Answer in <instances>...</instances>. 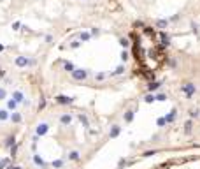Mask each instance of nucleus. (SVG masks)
I'll use <instances>...</instances> for the list:
<instances>
[{"label":"nucleus","instance_id":"f257e3e1","mask_svg":"<svg viewBox=\"0 0 200 169\" xmlns=\"http://www.w3.org/2000/svg\"><path fill=\"white\" fill-rule=\"evenodd\" d=\"M70 78L74 81H77V83H81V81H86L90 78V71L88 69H79V67H76V71L70 74Z\"/></svg>","mask_w":200,"mask_h":169},{"label":"nucleus","instance_id":"f03ea898","mask_svg":"<svg viewBox=\"0 0 200 169\" xmlns=\"http://www.w3.org/2000/svg\"><path fill=\"white\" fill-rule=\"evenodd\" d=\"M33 60L32 58H28V57H23V55H18V57L14 58V65L16 67H19V69H25V67H32L33 65Z\"/></svg>","mask_w":200,"mask_h":169},{"label":"nucleus","instance_id":"7ed1b4c3","mask_svg":"<svg viewBox=\"0 0 200 169\" xmlns=\"http://www.w3.org/2000/svg\"><path fill=\"white\" fill-rule=\"evenodd\" d=\"M181 92L184 94V97H186V99H193V95L197 94V86H195V83H191V81L184 83V84L181 86Z\"/></svg>","mask_w":200,"mask_h":169},{"label":"nucleus","instance_id":"20e7f679","mask_svg":"<svg viewBox=\"0 0 200 169\" xmlns=\"http://www.w3.org/2000/svg\"><path fill=\"white\" fill-rule=\"evenodd\" d=\"M54 102H56V104H62V106H69V104L74 102V99H72V97H67V95H56V97H54Z\"/></svg>","mask_w":200,"mask_h":169},{"label":"nucleus","instance_id":"39448f33","mask_svg":"<svg viewBox=\"0 0 200 169\" xmlns=\"http://www.w3.org/2000/svg\"><path fill=\"white\" fill-rule=\"evenodd\" d=\"M58 120H60V125H63V127H67V125H70V123H72V120H74V116H72L70 113H62Z\"/></svg>","mask_w":200,"mask_h":169},{"label":"nucleus","instance_id":"423d86ee","mask_svg":"<svg viewBox=\"0 0 200 169\" xmlns=\"http://www.w3.org/2000/svg\"><path fill=\"white\" fill-rule=\"evenodd\" d=\"M48 130H49V123H48V122H42V123L37 125L35 134H37V136H46V134H48Z\"/></svg>","mask_w":200,"mask_h":169},{"label":"nucleus","instance_id":"0eeeda50","mask_svg":"<svg viewBox=\"0 0 200 169\" xmlns=\"http://www.w3.org/2000/svg\"><path fill=\"white\" fill-rule=\"evenodd\" d=\"M11 97H13L14 101H16V102H19V104H23L25 101H27V97H25V94H23L21 90H13Z\"/></svg>","mask_w":200,"mask_h":169},{"label":"nucleus","instance_id":"6e6552de","mask_svg":"<svg viewBox=\"0 0 200 169\" xmlns=\"http://www.w3.org/2000/svg\"><path fill=\"white\" fill-rule=\"evenodd\" d=\"M5 107L9 109L11 113H14V111H18V107H19V102H16L13 97H9L7 101H5Z\"/></svg>","mask_w":200,"mask_h":169},{"label":"nucleus","instance_id":"1a4fd4ad","mask_svg":"<svg viewBox=\"0 0 200 169\" xmlns=\"http://www.w3.org/2000/svg\"><path fill=\"white\" fill-rule=\"evenodd\" d=\"M81 159V151L79 150H70L69 153H67V160L69 162H76V160Z\"/></svg>","mask_w":200,"mask_h":169},{"label":"nucleus","instance_id":"9d476101","mask_svg":"<svg viewBox=\"0 0 200 169\" xmlns=\"http://www.w3.org/2000/svg\"><path fill=\"white\" fill-rule=\"evenodd\" d=\"M120 134H121V127H120L118 123H114V125L111 127V130H109V138L114 139V138H118Z\"/></svg>","mask_w":200,"mask_h":169},{"label":"nucleus","instance_id":"9b49d317","mask_svg":"<svg viewBox=\"0 0 200 169\" xmlns=\"http://www.w3.org/2000/svg\"><path fill=\"white\" fill-rule=\"evenodd\" d=\"M9 120L13 122L14 125H18V123H21V122H23V116H21V113H19V111H14V113H11Z\"/></svg>","mask_w":200,"mask_h":169},{"label":"nucleus","instance_id":"f8f14e48","mask_svg":"<svg viewBox=\"0 0 200 169\" xmlns=\"http://www.w3.org/2000/svg\"><path fill=\"white\" fill-rule=\"evenodd\" d=\"M9 118H11V111L7 109V107L0 109V122H7Z\"/></svg>","mask_w":200,"mask_h":169},{"label":"nucleus","instance_id":"ddd939ff","mask_svg":"<svg viewBox=\"0 0 200 169\" xmlns=\"http://www.w3.org/2000/svg\"><path fill=\"white\" fill-rule=\"evenodd\" d=\"M193 132V120H186L184 122V134H188V136H190V134Z\"/></svg>","mask_w":200,"mask_h":169},{"label":"nucleus","instance_id":"4468645a","mask_svg":"<svg viewBox=\"0 0 200 169\" xmlns=\"http://www.w3.org/2000/svg\"><path fill=\"white\" fill-rule=\"evenodd\" d=\"M63 166H65V160L63 159H58V160H53V162H51V167L53 169H63Z\"/></svg>","mask_w":200,"mask_h":169},{"label":"nucleus","instance_id":"2eb2a0df","mask_svg":"<svg viewBox=\"0 0 200 169\" xmlns=\"http://www.w3.org/2000/svg\"><path fill=\"white\" fill-rule=\"evenodd\" d=\"M133 116H135V109H128V111L125 113V122H126V123H132Z\"/></svg>","mask_w":200,"mask_h":169},{"label":"nucleus","instance_id":"dca6fc26","mask_svg":"<svg viewBox=\"0 0 200 169\" xmlns=\"http://www.w3.org/2000/svg\"><path fill=\"white\" fill-rule=\"evenodd\" d=\"M169 19H156V23H155V25H156V28H162V30H163V28H167V27H169Z\"/></svg>","mask_w":200,"mask_h":169},{"label":"nucleus","instance_id":"f3484780","mask_svg":"<svg viewBox=\"0 0 200 169\" xmlns=\"http://www.w3.org/2000/svg\"><path fill=\"white\" fill-rule=\"evenodd\" d=\"M165 118H167V123H172V122L177 118V109H172V111H170L169 115L165 116Z\"/></svg>","mask_w":200,"mask_h":169},{"label":"nucleus","instance_id":"a211bd4d","mask_svg":"<svg viewBox=\"0 0 200 169\" xmlns=\"http://www.w3.org/2000/svg\"><path fill=\"white\" fill-rule=\"evenodd\" d=\"M90 39H91V34H90V32H81V34H79V41H81V42H88Z\"/></svg>","mask_w":200,"mask_h":169},{"label":"nucleus","instance_id":"6ab92c4d","mask_svg":"<svg viewBox=\"0 0 200 169\" xmlns=\"http://www.w3.org/2000/svg\"><path fill=\"white\" fill-rule=\"evenodd\" d=\"M33 164H35L37 167H46V162L40 159L39 155H33Z\"/></svg>","mask_w":200,"mask_h":169},{"label":"nucleus","instance_id":"aec40b11","mask_svg":"<svg viewBox=\"0 0 200 169\" xmlns=\"http://www.w3.org/2000/svg\"><path fill=\"white\" fill-rule=\"evenodd\" d=\"M121 74H125V65H118L114 71L111 72V76H121Z\"/></svg>","mask_w":200,"mask_h":169},{"label":"nucleus","instance_id":"412c9836","mask_svg":"<svg viewBox=\"0 0 200 169\" xmlns=\"http://www.w3.org/2000/svg\"><path fill=\"white\" fill-rule=\"evenodd\" d=\"M63 69H65L67 72H70V74H72L74 71H76V67H74V63H70V62H63Z\"/></svg>","mask_w":200,"mask_h":169},{"label":"nucleus","instance_id":"4be33fe9","mask_svg":"<svg viewBox=\"0 0 200 169\" xmlns=\"http://www.w3.org/2000/svg\"><path fill=\"white\" fill-rule=\"evenodd\" d=\"M79 122L83 125H85V127H90V122H88V116L85 115V113H79Z\"/></svg>","mask_w":200,"mask_h":169},{"label":"nucleus","instance_id":"5701e85b","mask_svg":"<svg viewBox=\"0 0 200 169\" xmlns=\"http://www.w3.org/2000/svg\"><path fill=\"white\" fill-rule=\"evenodd\" d=\"M162 86V83H158V81H155V83H151L149 84V86H147V90H149V92H155V90H158Z\"/></svg>","mask_w":200,"mask_h":169},{"label":"nucleus","instance_id":"b1692460","mask_svg":"<svg viewBox=\"0 0 200 169\" xmlns=\"http://www.w3.org/2000/svg\"><path fill=\"white\" fill-rule=\"evenodd\" d=\"M120 44H121V48H125V49H126V48L130 46V41L126 39V37H120Z\"/></svg>","mask_w":200,"mask_h":169},{"label":"nucleus","instance_id":"393cba45","mask_svg":"<svg viewBox=\"0 0 200 169\" xmlns=\"http://www.w3.org/2000/svg\"><path fill=\"white\" fill-rule=\"evenodd\" d=\"M105 78H107L105 72H97L95 74V81H105Z\"/></svg>","mask_w":200,"mask_h":169},{"label":"nucleus","instance_id":"a878e982","mask_svg":"<svg viewBox=\"0 0 200 169\" xmlns=\"http://www.w3.org/2000/svg\"><path fill=\"white\" fill-rule=\"evenodd\" d=\"M7 90L4 88V86H0V101H7Z\"/></svg>","mask_w":200,"mask_h":169},{"label":"nucleus","instance_id":"bb28decb","mask_svg":"<svg viewBox=\"0 0 200 169\" xmlns=\"http://www.w3.org/2000/svg\"><path fill=\"white\" fill-rule=\"evenodd\" d=\"M200 116V111L197 109V107H193V109H190V118L193 120V118H198Z\"/></svg>","mask_w":200,"mask_h":169},{"label":"nucleus","instance_id":"cd10ccee","mask_svg":"<svg viewBox=\"0 0 200 169\" xmlns=\"http://www.w3.org/2000/svg\"><path fill=\"white\" fill-rule=\"evenodd\" d=\"M53 41H54V35H51V34H46V35H44V42H46V44H51Z\"/></svg>","mask_w":200,"mask_h":169},{"label":"nucleus","instance_id":"c85d7f7f","mask_svg":"<svg viewBox=\"0 0 200 169\" xmlns=\"http://www.w3.org/2000/svg\"><path fill=\"white\" fill-rule=\"evenodd\" d=\"M144 101H146V102H155V101H156V95H153V94H147L146 97H144Z\"/></svg>","mask_w":200,"mask_h":169},{"label":"nucleus","instance_id":"c756f323","mask_svg":"<svg viewBox=\"0 0 200 169\" xmlns=\"http://www.w3.org/2000/svg\"><path fill=\"white\" fill-rule=\"evenodd\" d=\"M90 34H91V37H98V35H100V28L93 27V28H91V32H90Z\"/></svg>","mask_w":200,"mask_h":169},{"label":"nucleus","instance_id":"7c9ffc66","mask_svg":"<svg viewBox=\"0 0 200 169\" xmlns=\"http://www.w3.org/2000/svg\"><path fill=\"white\" fill-rule=\"evenodd\" d=\"M121 60H123V62H126V60H128V51H126V49H123V51H121Z\"/></svg>","mask_w":200,"mask_h":169},{"label":"nucleus","instance_id":"2f4dec72","mask_svg":"<svg viewBox=\"0 0 200 169\" xmlns=\"http://www.w3.org/2000/svg\"><path fill=\"white\" fill-rule=\"evenodd\" d=\"M81 44H83L81 41H74V42H72V44H70V48H72V49H77V48H79Z\"/></svg>","mask_w":200,"mask_h":169},{"label":"nucleus","instance_id":"473e14b6","mask_svg":"<svg viewBox=\"0 0 200 169\" xmlns=\"http://www.w3.org/2000/svg\"><path fill=\"white\" fill-rule=\"evenodd\" d=\"M156 123H158V127H163V125L167 123V118H158V120H156Z\"/></svg>","mask_w":200,"mask_h":169},{"label":"nucleus","instance_id":"72a5a7b5","mask_svg":"<svg viewBox=\"0 0 200 169\" xmlns=\"http://www.w3.org/2000/svg\"><path fill=\"white\" fill-rule=\"evenodd\" d=\"M13 144H14V138H7V139H5V146H7V148L13 146Z\"/></svg>","mask_w":200,"mask_h":169},{"label":"nucleus","instance_id":"f704fd0d","mask_svg":"<svg viewBox=\"0 0 200 169\" xmlns=\"http://www.w3.org/2000/svg\"><path fill=\"white\" fill-rule=\"evenodd\" d=\"M162 41H163V44H169V35L162 32Z\"/></svg>","mask_w":200,"mask_h":169},{"label":"nucleus","instance_id":"c9c22d12","mask_svg":"<svg viewBox=\"0 0 200 169\" xmlns=\"http://www.w3.org/2000/svg\"><path fill=\"white\" fill-rule=\"evenodd\" d=\"M155 153H156V150H147V151H144V157H151Z\"/></svg>","mask_w":200,"mask_h":169},{"label":"nucleus","instance_id":"e433bc0d","mask_svg":"<svg viewBox=\"0 0 200 169\" xmlns=\"http://www.w3.org/2000/svg\"><path fill=\"white\" fill-rule=\"evenodd\" d=\"M156 101H167V95H165V94H158V95H156Z\"/></svg>","mask_w":200,"mask_h":169},{"label":"nucleus","instance_id":"4c0bfd02","mask_svg":"<svg viewBox=\"0 0 200 169\" xmlns=\"http://www.w3.org/2000/svg\"><path fill=\"white\" fill-rule=\"evenodd\" d=\"M19 27H21V23H19V21H14L13 23V30H19Z\"/></svg>","mask_w":200,"mask_h":169},{"label":"nucleus","instance_id":"58836bf2","mask_svg":"<svg viewBox=\"0 0 200 169\" xmlns=\"http://www.w3.org/2000/svg\"><path fill=\"white\" fill-rule=\"evenodd\" d=\"M4 76H5V71L2 69V65H0V78H4Z\"/></svg>","mask_w":200,"mask_h":169},{"label":"nucleus","instance_id":"ea45409f","mask_svg":"<svg viewBox=\"0 0 200 169\" xmlns=\"http://www.w3.org/2000/svg\"><path fill=\"white\" fill-rule=\"evenodd\" d=\"M2 49H4V46H2V44H0V51H2Z\"/></svg>","mask_w":200,"mask_h":169}]
</instances>
